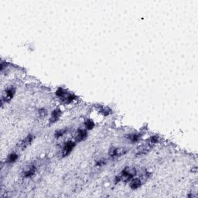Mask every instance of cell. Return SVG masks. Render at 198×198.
Returning a JSON list of instances; mask_svg holds the SVG:
<instances>
[{"label": "cell", "instance_id": "5b68a950", "mask_svg": "<svg viewBox=\"0 0 198 198\" xmlns=\"http://www.w3.org/2000/svg\"><path fill=\"white\" fill-rule=\"evenodd\" d=\"M87 136H88V133L85 130L78 129L77 134H76V136H75V140H76V142H81L85 139Z\"/></svg>", "mask_w": 198, "mask_h": 198}, {"label": "cell", "instance_id": "4fadbf2b", "mask_svg": "<svg viewBox=\"0 0 198 198\" xmlns=\"http://www.w3.org/2000/svg\"><path fill=\"white\" fill-rule=\"evenodd\" d=\"M66 132V130L64 129H60V130H57V131L55 132V137L56 138H59V137L64 136V134Z\"/></svg>", "mask_w": 198, "mask_h": 198}, {"label": "cell", "instance_id": "9a60e30c", "mask_svg": "<svg viewBox=\"0 0 198 198\" xmlns=\"http://www.w3.org/2000/svg\"><path fill=\"white\" fill-rule=\"evenodd\" d=\"M40 112V115H41V116H43H43H44V115H45L46 114H47V112H46L45 110H41V111H40V112Z\"/></svg>", "mask_w": 198, "mask_h": 198}, {"label": "cell", "instance_id": "277c9868", "mask_svg": "<svg viewBox=\"0 0 198 198\" xmlns=\"http://www.w3.org/2000/svg\"><path fill=\"white\" fill-rule=\"evenodd\" d=\"M75 146L74 142H71V141H69L67 142L66 144L64 145V146L63 148V151H62V155L63 156H66L68 154H70V153L72 151V149H74Z\"/></svg>", "mask_w": 198, "mask_h": 198}, {"label": "cell", "instance_id": "ba28073f", "mask_svg": "<svg viewBox=\"0 0 198 198\" xmlns=\"http://www.w3.org/2000/svg\"><path fill=\"white\" fill-rule=\"evenodd\" d=\"M60 114H61V112H60V110L59 109H55L52 112V115H51V118H50V123H54V122H55L58 118H59V117L60 116Z\"/></svg>", "mask_w": 198, "mask_h": 198}, {"label": "cell", "instance_id": "8992f818", "mask_svg": "<svg viewBox=\"0 0 198 198\" xmlns=\"http://www.w3.org/2000/svg\"><path fill=\"white\" fill-rule=\"evenodd\" d=\"M32 141H33V136L32 135H29L28 136H27L26 139H23V140L22 141L20 145H19V146H20L21 149H25V148H27L29 145L31 144Z\"/></svg>", "mask_w": 198, "mask_h": 198}, {"label": "cell", "instance_id": "9c48e42d", "mask_svg": "<svg viewBox=\"0 0 198 198\" xmlns=\"http://www.w3.org/2000/svg\"><path fill=\"white\" fill-rule=\"evenodd\" d=\"M35 171H36L35 166H31L27 169V170H25V172L23 173V175H24L25 177H30L35 173Z\"/></svg>", "mask_w": 198, "mask_h": 198}, {"label": "cell", "instance_id": "7a4b0ae2", "mask_svg": "<svg viewBox=\"0 0 198 198\" xmlns=\"http://www.w3.org/2000/svg\"><path fill=\"white\" fill-rule=\"evenodd\" d=\"M128 152V149L124 147H112L109 149V155L112 157H116L125 155Z\"/></svg>", "mask_w": 198, "mask_h": 198}, {"label": "cell", "instance_id": "30bf717a", "mask_svg": "<svg viewBox=\"0 0 198 198\" xmlns=\"http://www.w3.org/2000/svg\"><path fill=\"white\" fill-rule=\"evenodd\" d=\"M17 158H18L17 154H16V153H11V154L9 155L8 158H7V163H13V162H15L17 159Z\"/></svg>", "mask_w": 198, "mask_h": 198}, {"label": "cell", "instance_id": "3957f363", "mask_svg": "<svg viewBox=\"0 0 198 198\" xmlns=\"http://www.w3.org/2000/svg\"><path fill=\"white\" fill-rule=\"evenodd\" d=\"M14 94H15V89L13 88H8L7 90H5V91L3 93V98H2V102H9L10 101L11 99L13 98Z\"/></svg>", "mask_w": 198, "mask_h": 198}, {"label": "cell", "instance_id": "5bb4252c", "mask_svg": "<svg viewBox=\"0 0 198 198\" xmlns=\"http://www.w3.org/2000/svg\"><path fill=\"white\" fill-rule=\"evenodd\" d=\"M106 163V159H100V160L97 161L96 163V165L97 166H103V165H104V164Z\"/></svg>", "mask_w": 198, "mask_h": 198}, {"label": "cell", "instance_id": "52a82bcc", "mask_svg": "<svg viewBox=\"0 0 198 198\" xmlns=\"http://www.w3.org/2000/svg\"><path fill=\"white\" fill-rule=\"evenodd\" d=\"M142 183V178H135V179H132L131 182H130V187L132 189H137L139 188Z\"/></svg>", "mask_w": 198, "mask_h": 198}, {"label": "cell", "instance_id": "7c38bea8", "mask_svg": "<svg viewBox=\"0 0 198 198\" xmlns=\"http://www.w3.org/2000/svg\"><path fill=\"white\" fill-rule=\"evenodd\" d=\"M85 126H86V128H87V129L91 130V129H92L93 128H94V124L91 120H88L85 122Z\"/></svg>", "mask_w": 198, "mask_h": 198}, {"label": "cell", "instance_id": "6da1fadb", "mask_svg": "<svg viewBox=\"0 0 198 198\" xmlns=\"http://www.w3.org/2000/svg\"><path fill=\"white\" fill-rule=\"evenodd\" d=\"M136 173V170L134 169H126L125 170L122 171L119 176V179L120 180H123V181H129L133 178L134 175Z\"/></svg>", "mask_w": 198, "mask_h": 198}, {"label": "cell", "instance_id": "8fae6325", "mask_svg": "<svg viewBox=\"0 0 198 198\" xmlns=\"http://www.w3.org/2000/svg\"><path fill=\"white\" fill-rule=\"evenodd\" d=\"M127 138H128L131 142H136L139 140L140 136H139V135H138V134H132V135H129V136H127Z\"/></svg>", "mask_w": 198, "mask_h": 198}]
</instances>
